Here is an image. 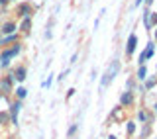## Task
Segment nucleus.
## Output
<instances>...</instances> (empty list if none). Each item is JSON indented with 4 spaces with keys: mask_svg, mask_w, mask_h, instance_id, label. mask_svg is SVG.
Segmentation results:
<instances>
[{
    "mask_svg": "<svg viewBox=\"0 0 157 139\" xmlns=\"http://www.w3.org/2000/svg\"><path fill=\"white\" fill-rule=\"evenodd\" d=\"M20 53H22V43H14L10 49H2V51H0V67L6 69L10 65V61L16 55H20Z\"/></svg>",
    "mask_w": 157,
    "mask_h": 139,
    "instance_id": "f257e3e1",
    "label": "nucleus"
},
{
    "mask_svg": "<svg viewBox=\"0 0 157 139\" xmlns=\"http://www.w3.org/2000/svg\"><path fill=\"white\" fill-rule=\"evenodd\" d=\"M118 71H120V61H112V65L106 69V73L102 74V78H100V90H106L108 84L116 78Z\"/></svg>",
    "mask_w": 157,
    "mask_h": 139,
    "instance_id": "f03ea898",
    "label": "nucleus"
},
{
    "mask_svg": "<svg viewBox=\"0 0 157 139\" xmlns=\"http://www.w3.org/2000/svg\"><path fill=\"white\" fill-rule=\"evenodd\" d=\"M8 74L12 77V81H16V82H24V81H26V77H28V67L18 65L16 69H14V71H10Z\"/></svg>",
    "mask_w": 157,
    "mask_h": 139,
    "instance_id": "7ed1b4c3",
    "label": "nucleus"
},
{
    "mask_svg": "<svg viewBox=\"0 0 157 139\" xmlns=\"http://www.w3.org/2000/svg\"><path fill=\"white\" fill-rule=\"evenodd\" d=\"M20 110H22V102H20V100L10 104L8 116H10V123H12V126H18V114H20Z\"/></svg>",
    "mask_w": 157,
    "mask_h": 139,
    "instance_id": "20e7f679",
    "label": "nucleus"
},
{
    "mask_svg": "<svg viewBox=\"0 0 157 139\" xmlns=\"http://www.w3.org/2000/svg\"><path fill=\"white\" fill-rule=\"evenodd\" d=\"M0 92L4 94V98H6L10 92H14V81H12V77H10V74L0 78Z\"/></svg>",
    "mask_w": 157,
    "mask_h": 139,
    "instance_id": "39448f33",
    "label": "nucleus"
},
{
    "mask_svg": "<svg viewBox=\"0 0 157 139\" xmlns=\"http://www.w3.org/2000/svg\"><path fill=\"white\" fill-rule=\"evenodd\" d=\"M153 53H155V43L149 41V43H147V47H145V51L140 55V59H137V61H140V65H145V61L153 57Z\"/></svg>",
    "mask_w": 157,
    "mask_h": 139,
    "instance_id": "423d86ee",
    "label": "nucleus"
},
{
    "mask_svg": "<svg viewBox=\"0 0 157 139\" xmlns=\"http://www.w3.org/2000/svg\"><path fill=\"white\" fill-rule=\"evenodd\" d=\"M136 45H137V36L136 33H130V37H128V43H126V55H134L136 51Z\"/></svg>",
    "mask_w": 157,
    "mask_h": 139,
    "instance_id": "0eeeda50",
    "label": "nucleus"
},
{
    "mask_svg": "<svg viewBox=\"0 0 157 139\" xmlns=\"http://www.w3.org/2000/svg\"><path fill=\"white\" fill-rule=\"evenodd\" d=\"M134 104V90H126L120 94V106H132Z\"/></svg>",
    "mask_w": 157,
    "mask_h": 139,
    "instance_id": "6e6552de",
    "label": "nucleus"
},
{
    "mask_svg": "<svg viewBox=\"0 0 157 139\" xmlns=\"http://www.w3.org/2000/svg\"><path fill=\"white\" fill-rule=\"evenodd\" d=\"M16 22H6V24H2L0 26V33H4V36H10V33H16Z\"/></svg>",
    "mask_w": 157,
    "mask_h": 139,
    "instance_id": "1a4fd4ad",
    "label": "nucleus"
},
{
    "mask_svg": "<svg viewBox=\"0 0 157 139\" xmlns=\"http://www.w3.org/2000/svg\"><path fill=\"white\" fill-rule=\"evenodd\" d=\"M32 4H28V2H24V4H20L18 6V14H20V18H28V16H32Z\"/></svg>",
    "mask_w": 157,
    "mask_h": 139,
    "instance_id": "9d476101",
    "label": "nucleus"
},
{
    "mask_svg": "<svg viewBox=\"0 0 157 139\" xmlns=\"http://www.w3.org/2000/svg\"><path fill=\"white\" fill-rule=\"evenodd\" d=\"M137 122H140L141 126H144V123H151V116H149V112L141 108V110L137 112Z\"/></svg>",
    "mask_w": 157,
    "mask_h": 139,
    "instance_id": "9b49d317",
    "label": "nucleus"
},
{
    "mask_svg": "<svg viewBox=\"0 0 157 139\" xmlns=\"http://www.w3.org/2000/svg\"><path fill=\"white\" fill-rule=\"evenodd\" d=\"M20 29H22V33H29V29H32V16L28 18H22V24H20Z\"/></svg>",
    "mask_w": 157,
    "mask_h": 139,
    "instance_id": "f8f14e48",
    "label": "nucleus"
},
{
    "mask_svg": "<svg viewBox=\"0 0 157 139\" xmlns=\"http://www.w3.org/2000/svg\"><path fill=\"white\" fill-rule=\"evenodd\" d=\"M136 78L140 82H144L145 78H147V67L145 65H140V69H137V73H136Z\"/></svg>",
    "mask_w": 157,
    "mask_h": 139,
    "instance_id": "ddd939ff",
    "label": "nucleus"
},
{
    "mask_svg": "<svg viewBox=\"0 0 157 139\" xmlns=\"http://www.w3.org/2000/svg\"><path fill=\"white\" fill-rule=\"evenodd\" d=\"M155 84H157V77H147L144 81V88H145V90H151Z\"/></svg>",
    "mask_w": 157,
    "mask_h": 139,
    "instance_id": "4468645a",
    "label": "nucleus"
},
{
    "mask_svg": "<svg viewBox=\"0 0 157 139\" xmlns=\"http://www.w3.org/2000/svg\"><path fill=\"white\" fill-rule=\"evenodd\" d=\"M28 96V90L24 86H18L16 88V100H20V102H24V98Z\"/></svg>",
    "mask_w": 157,
    "mask_h": 139,
    "instance_id": "2eb2a0df",
    "label": "nucleus"
},
{
    "mask_svg": "<svg viewBox=\"0 0 157 139\" xmlns=\"http://www.w3.org/2000/svg\"><path fill=\"white\" fill-rule=\"evenodd\" d=\"M147 26L151 28H157V12H149V18H147Z\"/></svg>",
    "mask_w": 157,
    "mask_h": 139,
    "instance_id": "dca6fc26",
    "label": "nucleus"
},
{
    "mask_svg": "<svg viewBox=\"0 0 157 139\" xmlns=\"http://www.w3.org/2000/svg\"><path fill=\"white\" fill-rule=\"evenodd\" d=\"M78 133V123H71V126H69V130H67V137L71 139V137H75Z\"/></svg>",
    "mask_w": 157,
    "mask_h": 139,
    "instance_id": "f3484780",
    "label": "nucleus"
},
{
    "mask_svg": "<svg viewBox=\"0 0 157 139\" xmlns=\"http://www.w3.org/2000/svg\"><path fill=\"white\" fill-rule=\"evenodd\" d=\"M2 41H4V45L6 43H18V33H10V36L2 37Z\"/></svg>",
    "mask_w": 157,
    "mask_h": 139,
    "instance_id": "a211bd4d",
    "label": "nucleus"
},
{
    "mask_svg": "<svg viewBox=\"0 0 157 139\" xmlns=\"http://www.w3.org/2000/svg\"><path fill=\"white\" fill-rule=\"evenodd\" d=\"M126 133L128 135H134L136 133V122H126Z\"/></svg>",
    "mask_w": 157,
    "mask_h": 139,
    "instance_id": "6ab92c4d",
    "label": "nucleus"
},
{
    "mask_svg": "<svg viewBox=\"0 0 157 139\" xmlns=\"http://www.w3.org/2000/svg\"><path fill=\"white\" fill-rule=\"evenodd\" d=\"M6 123H10V116L8 112H2L0 114V126H6Z\"/></svg>",
    "mask_w": 157,
    "mask_h": 139,
    "instance_id": "aec40b11",
    "label": "nucleus"
},
{
    "mask_svg": "<svg viewBox=\"0 0 157 139\" xmlns=\"http://www.w3.org/2000/svg\"><path fill=\"white\" fill-rule=\"evenodd\" d=\"M151 133V127H149V123H144V127H141V139H145L147 135Z\"/></svg>",
    "mask_w": 157,
    "mask_h": 139,
    "instance_id": "412c9836",
    "label": "nucleus"
},
{
    "mask_svg": "<svg viewBox=\"0 0 157 139\" xmlns=\"http://www.w3.org/2000/svg\"><path fill=\"white\" fill-rule=\"evenodd\" d=\"M67 74H69V71H63V73L57 77V81H65V77H67Z\"/></svg>",
    "mask_w": 157,
    "mask_h": 139,
    "instance_id": "4be33fe9",
    "label": "nucleus"
},
{
    "mask_svg": "<svg viewBox=\"0 0 157 139\" xmlns=\"http://www.w3.org/2000/svg\"><path fill=\"white\" fill-rule=\"evenodd\" d=\"M75 92H77V90H75V88H71V90H69V92H67V100H69V98H73V94H75Z\"/></svg>",
    "mask_w": 157,
    "mask_h": 139,
    "instance_id": "5701e85b",
    "label": "nucleus"
},
{
    "mask_svg": "<svg viewBox=\"0 0 157 139\" xmlns=\"http://www.w3.org/2000/svg\"><path fill=\"white\" fill-rule=\"evenodd\" d=\"M77 57H78L77 53H73V57H71V65H73V63H77Z\"/></svg>",
    "mask_w": 157,
    "mask_h": 139,
    "instance_id": "b1692460",
    "label": "nucleus"
},
{
    "mask_svg": "<svg viewBox=\"0 0 157 139\" xmlns=\"http://www.w3.org/2000/svg\"><path fill=\"white\" fill-rule=\"evenodd\" d=\"M145 0H136V6H140V4H144Z\"/></svg>",
    "mask_w": 157,
    "mask_h": 139,
    "instance_id": "393cba45",
    "label": "nucleus"
},
{
    "mask_svg": "<svg viewBox=\"0 0 157 139\" xmlns=\"http://www.w3.org/2000/svg\"><path fill=\"white\" fill-rule=\"evenodd\" d=\"M10 0H0V6H4V4H8Z\"/></svg>",
    "mask_w": 157,
    "mask_h": 139,
    "instance_id": "a878e982",
    "label": "nucleus"
},
{
    "mask_svg": "<svg viewBox=\"0 0 157 139\" xmlns=\"http://www.w3.org/2000/svg\"><path fill=\"white\" fill-rule=\"evenodd\" d=\"M0 47H4V41H2V37H0Z\"/></svg>",
    "mask_w": 157,
    "mask_h": 139,
    "instance_id": "bb28decb",
    "label": "nucleus"
},
{
    "mask_svg": "<svg viewBox=\"0 0 157 139\" xmlns=\"http://www.w3.org/2000/svg\"><path fill=\"white\" fill-rule=\"evenodd\" d=\"M153 110H155V114H157V102H155V106H153Z\"/></svg>",
    "mask_w": 157,
    "mask_h": 139,
    "instance_id": "cd10ccee",
    "label": "nucleus"
},
{
    "mask_svg": "<svg viewBox=\"0 0 157 139\" xmlns=\"http://www.w3.org/2000/svg\"><path fill=\"white\" fill-rule=\"evenodd\" d=\"M108 139H116V137H114V135H110V137H108Z\"/></svg>",
    "mask_w": 157,
    "mask_h": 139,
    "instance_id": "c85d7f7f",
    "label": "nucleus"
},
{
    "mask_svg": "<svg viewBox=\"0 0 157 139\" xmlns=\"http://www.w3.org/2000/svg\"><path fill=\"white\" fill-rule=\"evenodd\" d=\"M71 139H78V135H75V137H71Z\"/></svg>",
    "mask_w": 157,
    "mask_h": 139,
    "instance_id": "c756f323",
    "label": "nucleus"
},
{
    "mask_svg": "<svg viewBox=\"0 0 157 139\" xmlns=\"http://www.w3.org/2000/svg\"><path fill=\"white\" fill-rule=\"evenodd\" d=\"M155 39H157V29H155Z\"/></svg>",
    "mask_w": 157,
    "mask_h": 139,
    "instance_id": "7c9ffc66",
    "label": "nucleus"
},
{
    "mask_svg": "<svg viewBox=\"0 0 157 139\" xmlns=\"http://www.w3.org/2000/svg\"><path fill=\"white\" fill-rule=\"evenodd\" d=\"M10 139H18V137H10Z\"/></svg>",
    "mask_w": 157,
    "mask_h": 139,
    "instance_id": "2f4dec72",
    "label": "nucleus"
},
{
    "mask_svg": "<svg viewBox=\"0 0 157 139\" xmlns=\"http://www.w3.org/2000/svg\"><path fill=\"white\" fill-rule=\"evenodd\" d=\"M155 73H157V65H155Z\"/></svg>",
    "mask_w": 157,
    "mask_h": 139,
    "instance_id": "473e14b6",
    "label": "nucleus"
},
{
    "mask_svg": "<svg viewBox=\"0 0 157 139\" xmlns=\"http://www.w3.org/2000/svg\"><path fill=\"white\" fill-rule=\"evenodd\" d=\"M0 10H2V6H0Z\"/></svg>",
    "mask_w": 157,
    "mask_h": 139,
    "instance_id": "72a5a7b5",
    "label": "nucleus"
}]
</instances>
